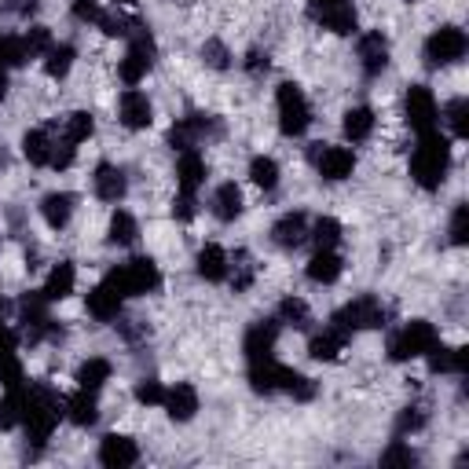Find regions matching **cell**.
Returning <instances> with one entry per match:
<instances>
[{
    "instance_id": "cell-26",
    "label": "cell",
    "mask_w": 469,
    "mask_h": 469,
    "mask_svg": "<svg viewBox=\"0 0 469 469\" xmlns=\"http://www.w3.org/2000/svg\"><path fill=\"white\" fill-rule=\"evenodd\" d=\"M425 356H429L433 374H465L469 370V348H447V345L436 341Z\"/></svg>"
},
{
    "instance_id": "cell-62",
    "label": "cell",
    "mask_w": 469,
    "mask_h": 469,
    "mask_svg": "<svg viewBox=\"0 0 469 469\" xmlns=\"http://www.w3.org/2000/svg\"><path fill=\"white\" fill-rule=\"evenodd\" d=\"M118 5H132V0H118Z\"/></svg>"
},
{
    "instance_id": "cell-31",
    "label": "cell",
    "mask_w": 469,
    "mask_h": 469,
    "mask_svg": "<svg viewBox=\"0 0 469 469\" xmlns=\"http://www.w3.org/2000/svg\"><path fill=\"white\" fill-rule=\"evenodd\" d=\"M111 374H114L111 359H103V356L84 359L81 370H77V386H81V389H92V393H100V389L111 382Z\"/></svg>"
},
{
    "instance_id": "cell-15",
    "label": "cell",
    "mask_w": 469,
    "mask_h": 469,
    "mask_svg": "<svg viewBox=\"0 0 469 469\" xmlns=\"http://www.w3.org/2000/svg\"><path fill=\"white\" fill-rule=\"evenodd\" d=\"M92 191H96V199H103V202H122L125 191H129L125 169L114 165V161H100L96 172H92Z\"/></svg>"
},
{
    "instance_id": "cell-21",
    "label": "cell",
    "mask_w": 469,
    "mask_h": 469,
    "mask_svg": "<svg viewBox=\"0 0 469 469\" xmlns=\"http://www.w3.org/2000/svg\"><path fill=\"white\" fill-rule=\"evenodd\" d=\"M165 415L172 422H191L199 415V389L191 382H176V389H165Z\"/></svg>"
},
{
    "instance_id": "cell-52",
    "label": "cell",
    "mask_w": 469,
    "mask_h": 469,
    "mask_svg": "<svg viewBox=\"0 0 469 469\" xmlns=\"http://www.w3.org/2000/svg\"><path fill=\"white\" fill-rule=\"evenodd\" d=\"M165 143H169L172 151H191V147H195V132H191V125H187L183 118H180V122H172V129H169Z\"/></svg>"
},
{
    "instance_id": "cell-40",
    "label": "cell",
    "mask_w": 469,
    "mask_h": 469,
    "mask_svg": "<svg viewBox=\"0 0 469 469\" xmlns=\"http://www.w3.org/2000/svg\"><path fill=\"white\" fill-rule=\"evenodd\" d=\"M308 239L316 242V249H337V242H341V220L319 217V220L308 228Z\"/></svg>"
},
{
    "instance_id": "cell-37",
    "label": "cell",
    "mask_w": 469,
    "mask_h": 469,
    "mask_svg": "<svg viewBox=\"0 0 469 469\" xmlns=\"http://www.w3.org/2000/svg\"><path fill=\"white\" fill-rule=\"evenodd\" d=\"M73 59H77L73 44H52V48L44 52V73H48V77H55V81H63V77L70 73Z\"/></svg>"
},
{
    "instance_id": "cell-54",
    "label": "cell",
    "mask_w": 469,
    "mask_h": 469,
    "mask_svg": "<svg viewBox=\"0 0 469 469\" xmlns=\"http://www.w3.org/2000/svg\"><path fill=\"white\" fill-rule=\"evenodd\" d=\"M70 15L88 26V23H100L103 8H100V0H70Z\"/></svg>"
},
{
    "instance_id": "cell-11",
    "label": "cell",
    "mask_w": 469,
    "mask_h": 469,
    "mask_svg": "<svg viewBox=\"0 0 469 469\" xmlns=\"http://www.w3.org/2000/svg\"><path fill=\"white\" fill-rule=\"evenodd\" d=\"M404 118H407V125H411L418 136L436 129L440 107H436L433 92H429L425 84H411V88H407V96H404Z\"/></svg>"
},
{
    "instance_id": "cell-24",
    "label": "cell",
    "mask_w": 469,
    "mask_h": 469,
    "mask_svg": "<svg viewBox=\"0 0 469 469\" xmlns=\"http://www.w3.org/2000/svg\"><path fill=\"white\" fill-rule=\"evenodd\" d=\"M199 275L206 278V283H224V278L231 275V257L224 253V246H217V242H206L202 249H199Z\"/></svg>"
},
{
    "instance_id": "cell-35",
    "label": "cell",
    "mask_w": 469,
    "mask_h": 469,
    "mask_svg": "<svg viewBox=\"0 0 469 469\" xmlns=\"http://www.w3.org/2000/svg\"><path fill=\"white\" fill-rule=\"evenodd\" d=\"M278 393H287V396H294L298 404H308V400H316V382L312 378H305V374L301 370H283V386H278Z\"/></svg>"
},
{
    "instance_id": "cell-48",
    "label": "cell",
    "mask_w": 469,
    "mask_h": 469,
    "mask_svg": "<svg viewBox=\"0 0 469 469\" xmlns=\"http://www.w3.org/2000/svg\"><path fill=\"white\" fill-rule=\"evenodd\" d=\"M253 275H257V268H253V257H249L246 249H239V253H235V275H231L235 294H246V290L253 287Z\"/></svg>"
},
{
    "instance_id": "cell-51",
    "label": "cell",
    "mask_w": 469,
    "mask_h": 469,
    "mask_svg": "<svg viewBox=\"0 0 469 469\" xmlns=\"http://www.w3.org/2000/svg\"><path fill=\"white\" fill-rule=\"evenodd\" d=\"M451 242L454 246H465L469 242V206L458 202L454 213H451Z\"/></svg>"
},
{
    "instance_id": "cell-12",
    "label": "cell",
    "mask_w": 469,
    "mask_h": 469,
    "mask_svg": "<svg viewBox=\"0 0 469 469\" xmlns=\"http://www.w3.org/2000/svg\"><path fill=\"white\" fill-rule=\"evenodd\" d=\"M275 341H278V319H257V323L246 330V341H242L246 363L271 359V356H275Z\"/></svg>"
},
{
    "instance_id": "cell-16",
    "label": "cell",
    "mask_w": 469,
    "mask_h": 469,
    "mask_svg": "<svg viewBox=\"0 0 469 469\" xmlns=\"http://www.w3.org/2000/svg\"><path fill=\"white\" fill-rule=\"evenodd\" d=\"M359 66L366 77H378L389 66V37L382 30H370L359 37Z\"/></svg>"
},
{
    "instance_id": "cell-6",
    "label": "cell",
    "mask_w": 469,
    "mask_h": 469,
    "mask_svg": "<svg viewBox=\"0 0 469 469\" xmlns=\"http://www.w3.org/2000/svg\"><path fill=\"white\" fill-rule=\"evenodd\" d=\"M154 59H158V44H154V37H151L147 23H140V26L132 30V37H129V52H125V59L118 63L122 81H125L129 88H132V84H140V81L154 70Z\"/></svg>"
},
{
    "instance_id": "cell-53",
    "label": "cell",
    "mask_w": 469,
    "mask_h": 469,
    "mask_svg": "<svg viewBox=\"0 0 469 469\" xmlns=\"http://www.w3.org/2000/svg\"><path fill=\"white\" fill-rule=\"evenodd\" d=\"M73 158H77V143L63 136V140L52 143V161H48V165H52V169H70Z\"/></svg>"
},
{
    "instance_id": "cell-57",
    "label": "cell",
    "mask_w": 469,
    "mask_h": 469,
    "mask_svg": "<svg viewBox=\"0 0 469 469\" xmlns=\"http://www.w3.org/2000/svg\"><path fill=\"white\" fill-rule=\"evenodd\" d=\"M118 330H122V337H125V341H140V337H147V334H151L143 319H129V323H122Z\"/></svg>"
},
{
    "instance_id": "cell-20",
    "label": "cell",
    "mask_w": 469,
    "mask_h": 469,
    "mask_svg": "<svg viewBox=\"0 0 469 469\" xmlns=\"http://www.w3.org/2000/svg\"><path fill=\"white\" fill-rule=\"evenodd\" d=\"M271 242L278 249H298L308 242V217L298 210V213H283L271 228Z\"/></svg>"
},
{
    "instance_id": "cell-43",
    "label": "cell",
    "mask_w": 469,
    "mask_h": 469,
    "mask_svg": "<svg viewBox=\"0 0 469 469\" xmlns=\"http://www.w3.org/2000/svg\"><path fill=\"white\" fill-rule=\"evenodd\" d=\"M444 118H447V129H451V136L454 140H465L469 136V100H451L447 107H444Z\"/></svg>"
},
{
    "instance_id": "cell-46",
    "label": "cell",
    "mask_w": 469,
    "mask_h": 469,
    "mask_svg": "<svg viewBox=\"0 0 469 469\" xmlns=\"http://www.w3.org/2000/svg\"><path fill=\"white\" fill-rule=\"evenodd\" d=\"M52 44H55V41H52L48 26H30V30L23 34V52H26V63H30V59H41V55H44Z\"/></svg>"
},
{
    "instance_id": "cell-13",
    "label": "cell",
    "mask_w": 469,
    "mask_h": 469,
    "mask_svg": "<svg viewBox=\"0 0 469 469\" xmlns=\"http://www.w3.org/2000/svg\"><path fill=\"white\" fill-rule=\"evenodd\" d=\"M19 334L12 330V327H5L0 323V386L5 389H15V386H23L26 378H23V363H19Z\"/></svg>"
},
{
    "instance_id": "cell-9",
    "label": "cell",
    "mask_w": 469,
    "mask_h": 469,
    "mask_svg": "<svg viewBox=\"0 0 469 469\" xmlns=\"http://www.w3.org/2000/svg\"><path fill=\"white\" fill-rule=\"evenodd\" d=\"M465 48H469V41H465V30H458V26H440V30H433L429 34V41H425V63L429 66H451V63H458L462 55H465Z\"/></svg>"
},
{
    "instance_id": "cell-23",
    "label": "cell",
    "mask_w": 469,
    "mask_h": 469,
    "mask_svg": "<svg viewBox=\"0 0 469 469\" xmlns=\"http://www.w3.org/2000/svg\"><path fill=\"white\" fill-rule=\"evenodd\" d=\"M283 363H278L275 356L271 359H257V363H249V389L253 393H260V396H271V393H278V386H283Z\"/></svg>"
},
{
    "instance_id": "cell-49",
    "label": "cell",
    "mask_w": 469,
    "mask_h": 469,
    "mask_svg": "<svg viewBox=\"0 0 469 469\" xmlns=\"http://www.w3.org/2000/svg\"><path fill=\"white\" fill-rule=\"evenodd\" d=\"M136 400L143 407H161L165 404V386L158 378H143V382H136Z\"/></svg>"
},
{
    "instance_id": "cell-22",
    "label": "cell",
    "mask_w": 469,
    "mask_h": 469,
    "mask_svg": "<svg viewBox=\"0 0 469 469\" xmlns=\"http://www.w3.org/2000/svg\"><path fill=\"white\" fill-rule=\"evenodd\" d=\"M63 418H70L77 429H88L100 422V400L92 389H77L73 396L63 400Z\"/></svg>"
},
{
    "instance_id": "cell-34",
    "label": "cell",
    "mask_w": 469,
    "mask_h": 469,
    "mask_svg": "<svg viewBox=\"0 0 469 469\" xmlns=\"http://www.w3.org/2000/svg\"><path fill=\"white\" fill-rule=\"evenodd\" d=\"M26 52H23V37H0V96L8 92V70L23 66Z\"/></svg>"
},
{
    "instance_id": "cell-38",
    "label": "cell",
    "mask_w": 469,
    "mask_h": 469,
    "mask_svg": "<svg viewBox=\"0 0 469 469\" xmlns=\"http://www.w3.org/2000/svg\"><path fill=\"white\" fill-rule=\"evenodd\" d=\"M23 400H26V382L8 389V396L0 400V429H15L23 425Z\"/></svg>"
},
{
    "instance_id": "cell-1",
    "label": "cell",
    "mask_w": 469,
    "mask_h": 469,
    "mask_svg": "<svg viewBox=\"0 0 469 469\" xmlns=\"http://www.w3.org/2000/svg\"><path fill=\"white\" fill-rule=\"evenodd\" d=\"M63 418V396L52 389V386H26V400H23V429H26V440L44 447L48 436L55 433Z\"/></svg>"
},
{
    "instance_id": "cell-55",
    "label": "cell",
    "mask_w": 469,
    "mask_h": 469,
    "mask_svg": "<svg viewBox=\"0 0 469 469\" xmlns=\"http://www.w3.org/2000/svg\"><path fill=\"white\" fill-rule=\"evenodd\" d=\"M415 462H418V454L407 444H400V440L382 454V465H415Z\"/></svg>"
},
{
    "instance_id": "cell-25",
    "label": "cell",
    "mask_w": 469,
    "mask_h": 469,
    "mask_svg": "<svg viewBox=\"0 0 469 469\" xmlns=\"http://www.w3.org/2000/svg\"><path fill=\"white\" fill-rule=\"evenodd\" d=\"M73 210H77V199H73L70 191H52V195L41 199V217H44V224H48L52 231H63V228L70 224Z\"/></svg>"
},
{
    "instance_id": "cell-59",
    "label": "cell",
    "mask_w": 469,
    "mask_h": 469,
    "mask_svg": "<svg viewBox=\"0 0 469 469\" xmlns=\"http://www.w3.org/2000/svg\"><path fill=\"white\" fill-rule=\"evenodd\" d=\"M341 5H348V0H308V12H312V19H316V15H323V12H330V8H341Z\"/></svg>"
},
{
    "instance_id": "cell-19",
    "label": "cell",
    "mask_w": 469,
    "mask_h": 469,
    "mask_svg": "<svg viewBox=\"0 0 469 469\" xmlns=\"http://www.w3.org/2000/svg\"><path fill=\"white\" fill-rule=\"evenodd\" d=\"M122 294L114 290V287H107V283H100V287H92L88 294H84V308H88V316L96 319V323H114L118 316H122Z\"/></svg>"
},
{
    "instance_id": "cell-5",
    "label": "cell",
    "mask_w": 469,
    "mask_h": 469,
    "mask_svg": "<svg viewBox=\"0 0 469 469\" xmlns=\"http://www.w3.org/2000/svg\"><path fill=\"white\" fill-rule=\"evenodd\" d=\"M386 319H389V308L382 305V298H374V294H359V298H352L345 308H337L330 316V323L341 327L345 334L378 330V327H386Z\"/></svg>"
},
{
    "instance_id": "cell-47",
    "label": "cell",
    "mask_w": 469,
    "mask_h": 469,
    "mask_svg": "<svg viewBox=\"0 0 469 469\" xmlns=\"http://www.w3.org/2000/svg\"><path fill=\"white\" fill-rule=\"evenodd\" d=\"M183 122L191 125L195 143H202V140H220V136H224V129H220V122H217L213 114H187Z\"/></svg>"
},
{
    "instance_id": "cell-8",
    "label": "cell",
    "mask_w": 469,
    "mask_h": 469,
    "mask_svg": "<svg viewBox=\"0 0 469 469\" xmlns=\"http://www.w3.org/2000/svg\"><path fill=\"white\" fill-rule=\"evenodd\" d=\"M436 341H440V334H436V327H433L429 319H411V323H404V327L389 337V359H393V363L418 359V356H425Z\"/></svg>"
},
{
    "instance_id": "cell-32",
    "label": "cell",
    "mask_w": 469,
    "mask_h": 469,
    "mask_svg": "<svg viewBox=\"0 0 469 469\" xmlns=\"http://www.w3.org/2000/svg\"><path fill=\"white\" fill-rule=\"evenodd\" d=\"M341 129H345V140H352V143H366V140H370V132H374V111H370V107H352V111H345Z\"/></svg>"
},
{
    "instance_id": "cell-42",
    "label": "cell",
    "mask_w": 469,
    "mask_h": 469,
    "mask_svg": "<svg viewBox=\"0 0 469 469\" xmlns=\"http://www.w3.org/2000/svg\"><path fill=\"white\" fill-rule=\"evenodd\" d=\"M140 23H143V19H132V15H122V12H103L96 26H100L107 37H125V41H129Z\"/></svg>"
},
{
    "instance_id": "cell-58",
    "label": "cell",
    "mask_w": 469,
    "mask_h": 469,
    "mask_svg": "<svg viewBox=\"0 0 469 469\" xmlns=\"http://www.w3.org/2000/svg\"><path fill=\"white\" fill-rule=\"evenodd\" d=\"M268 66H271L268 52H249V55H246V70H249V73H268Z\"/></svg>"
},
{
    "instance_id": "cell-36",
    "label": "cell",
    "mask_w": 469,
    "mask_h": 469,
    "mask_svg": "<svg viewBox=\"0 0 469 469\" xmlns=\"http://www.w3.org/2000/svg\"><path fill=\"white\" fill-rule=\"evenodd\" d=\"M107 239H111V246H132V242L140 239V224H136V217H132V213H125V210H118V213L111 217Z\"/></svg>"
},
{
    "instance_id": "cell-45",
    "label": "cell",
    "mask_w": 469,
    "mask_h": 469,
    "mask_svg": "<svg viewBox=\"0 0 469 469\" xmlns=\"http://www.w3.org/2000/svg\"><path fill=\"white\" fill-rule=\"evenodd\" d=\"M92 132H96V118H92L88 111H73V114L66 118V129H63L66 140L84 143V140H92Z\"/></svg>"
},
{
    "instance_id": "cell-50",
    "label": "cell",
    "mask_w": 469,
    "mask_h": 469,
    "mask_svg": "<svg viewBox=\"0 0 469 469\" xmlns=\"http://www.w3.org/2000/svg\"><path fill=\"white\" fill-rule=\"evenodd\" d=\"M202 59H206V66H213V70H228V66H231V52H228V44L217 41V37L202 44Z\"/></svg>"
},
{
    "instance_id": "cell-28",
    "label": "cell",
    "mask_w": 469,
    "mask_h": 469,
    "mask_svg": "<svg viewBox=\"0 0 469 469\" xmlns=\"http://www.w3.org/2000/svg\"><path fill=\"white\" fill-rule=\"evenodd\" d=\"M348 337H352V334H345L341 327H334V323H330L327 330H319V334L312 337L308 352H312V359H319V363H330V359H337V356L345 352Z\"/></svg>"
},
{
    "instance_id": "cell-60",
    "label": "cell",
    "mask_w": 469,
    "mask_h": 469,
    "mask_svg": "<svg viewBox=\"0 0 469 469\" xmlns=\"http://www.w3.org/2000/svg\"><path fill=\"white\" fill-rule=\"evenodd\" d=\"M8 308H12V305H8V298H5V294H0V323H5V319H8Z\"/></svg>"
},
{
    "instance_id": "cell-44",
    "label": "cell",
    "mask_w": 469,
    "mask_h": 469,
    "mask_svg": "<svg viewBox=\"0 0 469 469\" xmlns=\"http://www.w3.org/2000/svg\"><path fill=\"white\" fill-rule=\"evenodd\" d=\"M425 422H429V411H425L422 404H411V407H404L400 418H396V436H400V440H404V436H415V433L425 429Z\"/></svg>"
},
{
    "instance_id": "cell-30",
    "label": "cell",
    "mask_w": 469,
    "mask_h": 469,
    "mask_svg": "<svg viewBox=\"0 0 469 469\" xmlns=\"http://www.w3.org/2000/svg\"><path fill=\"white\" fill-rule=\"evenodd\" d=\"M73 287H77V271H73V264H70V260H59V264L48 271L41 294H44L48 301H66V298L73 294Z\"/></svg>"
},
{
    "instance_id": "cell-17",
    "label": "cell",
    "mask_w": 469,
    "mask_h": 469,
    "mask_svg": "<svg viewBox=\"0 0 469 469\" xmlns=\"http://www.w3.org/2000/svg\"><path fill=\"white\" fill-rule=\"evenodd\" d=\"M136 458H140V447H136L132 436L107 433V436L100 440V462H103L107 469H129V465H136Z\"/></svg>"
},
{
    "instance_id": "cell-7",
    "label": "cell",
    "mask_w": 469,
    "mask_h": 469,
    "mask_svg": "<svg viewBox=\"0 0 469 469\" xmlns=\"http://www.w3.org/2000/svg\"><path fill=\"white\" fill-rule=\"evenodd\" d=\"M48 305H52V301H48L41 290L23 294V301H19L23 337H26L30 345H41L44 337H52V341H59V337H63V327H55V319L48 316Z\"/></svg>"
},
{
    "instance_id": "cell-18",
    "label": "cell",
    "mask_w": 469,
    "mask_h": 469,
    "mask_svg": "<svg viewBox=\"0 0 469 469\" xmlns=\"http://www.w3.org/2000/svg\"><path fill=\"white\" fill-rule=\"evenodd\" d=\"M206 183V158L191 147V151H180V161H176V187L180 195H195L199 199V187Z\"/></svg>"
},
{
    "instance_id": "cell-3",
    "label": "cell",
    "mask_w": 469,
    "mask_h": 469,
    "mask_svg": "<svg viewBox=\"0 0 469 469\" xmlns=\"http://www.w3.org/2000/svg\"><path fill=\"white\" fill-rule=\"evenodd\" d=\"M103 283L114 287L122 298H143V294H154L161 287V271L151 257H132L125 264H114L103 275Z\"/></svg>"
},
{
    "instance_id": "cell-56",
    "label": "cell",
    "mask_w": 469,
    "mask_h": 469,
    "mask_svg": "<svg viewBox=\"0 0 469 469\" xmlns=\"http://www.w3.org/2000/svg\"><path fill=\"white\" fill-rule=\"evenodd\" d=\"M195 206H199V199H195V195H176V202H172V217H176L180 224L195 220Z\"/></svg>"
},
{
    "instance_id": "cell-4",
    "label": "cell",
    "mask_w": 469,
    "mask_h": 469,
    "mask_svg": "<svg viewBox=\"0 0 469 469\" xmlns=\"http://www.w3.org/2000/svg\"><path fill=\"white\" fill-rule=\"evenodd\" d=\"M275 111H278V132L287 140H298L312 125V103L298 81H283L275 88Z\"/></svg>"
},
{
    "instance_id": "cell-2",
    "label": "cell",
    "mask_w": 469,
    "mask_h": 469,
    "mask_svg": "<svg viewBox=\"0 0 469 469\" xmlns=\"http://www.w3.org/2000/svg\"><path fill=\"white\" fill-rule=\"evenodd\" d=\"M451 172V140L440 136L436 129L433 132H422L415 154H411V176L422 191H436V187L447 180Z\"/></svg>"
},
{
    "instance_id": "cell-27",
    "label": "cell",
    "mask_w": 469,
    "mask_h": 469,
    "mask_svg": "<svg viewBox=\"0 0 469 469\" xmlns=\"http://www.w3.org/2000/svg\"><path fill=\"white\" fill-rule=\"evenodd\" d=\"M308 278L312 283H319V287H330V283H337L341 278V271H345V260L337 257V249H316V257L308 260Z\"/></svg>"
},
{
    "instance_id": "cell-14",
    "label": "cell",
    "mask_w": 469,
    "mask_h": 469,
    "mask_svg": "<svg viewBox=\"0 0 469 469\" xmlns=\"http://www.w3.org/2000/svg\"><path fill=\"white\" fill-rule=\"evenodd\" d=\"M118 118H122V125H125V129L140 132V129H151V122H154V107H151V100L143 96L140 88H125V92H122V100H118Z\"/></svg>"
},
{
    "instance_id": "cell-61",
    "label": "cell",
    "mask_w": 469,
    "mask_h": 469,
    "mask_svg": "<svg viewBox=\"0 0 469 469\" xmlns=\"http://www.w3.org/2000/svg\"><path fill=\"white\" fill-rule=\"evenodd\" d=\"M5 161H8V158H5V151H0V165H5Z\"/></svg>"
},
{
    "instance_id": "cell-33",
    "label": "cell",
    "mask_w": 469,
    "mask_h": 469,
    "mask_svg": "<svg viewBox=\"0 0 469 469\" xmlns=\"http://www.w3.org/2000/svg\"><path fill=\"white\" fill-rule=\"evenodd\" d=\"M52 132L48 129H30L26 136H23V154H26V161L30 165H48L52 161Z\"/></svg>"
},
{
    "instance_id": "cell-41",
    "label": "cell",
    "mask_w": 469,
    "mask_h": 469,
    "mask_svg": "<svg viewBox=\"0 0 469 469\" xmlns=\"http://www.w3.org/2000/svg\"><path fill=\"white\" fill-rule=\"evenodd\" d=\"M278 323H287V327H294V330H308L312 312H308V305H305L301 298H287L283 305H278Z\"/></svg>"
},
{
    "instance_id": "cell-10",
    "label": "cell",
    "mask_w": 469,
    "mask_h": 469,
    "mask_svg": "<svg viewBox=\"0 0 469 469\" xmlns=\"http://www.w3.org/2000/svg\"><path fill=\"white\" fill-rule=\"evenodd\" d=\"M308 158H312V165L319 169V176L330 180V183H341V180H348V176L356 172V154H352L348 147L312 143V147H308Z\"/></svg>"
},
{
    "instance_id": "cell-29",
    "label": "cell",
    "mask_w": 469,
    "mask_h": 469,
    "mask_svg": "<svg viewBox=\"0 0 469 469\" xmlns=\"http://www.w3.org/2000/svg\"><path fill=\"white\" fill-rule=\"evenodd\" d=\"M242 187L239 183H220L217 191H213V217L220 220V224H231V220H239L242 217Z\"/></svg>"
},
{
    "instance_id": "cell-39",
    "label": "cell",
    "mask_w": 469,
    "mask_h": 469,
    "mask_svg": "<svg viewBox=\"0 0 469 469\" xmlns=\"http://www.w3.org/2000/svg\"><path fill=\"white\" fill-rule=\"evenodd\" d=\"M249 180L260 187V191H275V187H278V161L268 158V154H257L249 161Z\"/></svg>"
}]
</instances>
